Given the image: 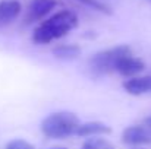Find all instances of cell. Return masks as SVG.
<instances>
[{"label": "cell", "instance_id": "cell-4", "mask_svg": "<svg viewBox=\"0 0 151 149\" xmlns=\"http://www.w3.org/2000/svg\"><path fill=\"white\" fill-rule=\"evenodd\" d=\"M122 142L129 146H144L151 143V127L147 124H132L123 129Z\"/></svg>", "mask_w": 151, "mask_h": 149}, {"label": "cell", "instance_id": "cell-1", "mask_svg": "<svg viewBox=\"0 0 151 149\" xmlns=\"http://www.w3.org/2000/svg\"><path fill=\"white\" fill-rule=\"evenodd\" d=\"M78 16L72 10H60L50 18L44 19L32 32V41L40 46L50 44L54 40H59L68 35L72 29L78 26Z\"/></svg>", "mask_w": 151, "mask_h": 149}, {"label": "cell", "instance_id": "cell-12", "mask_svg": "<svg viewBox=\"0 0 151 149\" xmlns=\"http://www.w3.org/2000/svg\"><path fill=\"white\" fill-rule=\"evenodd\" d=\"M76 1H79V3H82V4H85V6L100 12V13H104V15H111L113 13L111 7L107 3H103L100 0H76Z\"/></svg>", "mask_w": 151, "mask_h": 149}, {"label": "cell", "instance_id": "cell-16", "mask_svg": "<svg viewBox=\"0 0 151 149\" xmlns=\"http://www.w3.org/2000/svg\"><path fill=\"white\" fill-rule=\"evenodd\" d=\"M147 1H148V3H151V0H147Z\"/></svg>", "mask_w": 151, "mask_h": 149}, {"label": "cell", "instance_id": "cell-13", "mask_svg": "<svg viewBox=\"0 0 151 149\" xmlns=\"http://www.w3.org/2000/svg\"><path fill=\"white\" fill-rule=\"evenodd\" d=\"M6 149H35L32 143H29L28 140L24 139H13L10 142H7Z\"/></svg>", "mask_w": 151, "mask_h": 149}, {"label": "cell", "instance_id": "cell-10", "mask_svg": "<svg viewBox=\"0 0 151 149\" xmlns=\"http://www.w3.org/2000/svg\"><path fill=\"white\" fill-rule=\"evenodd\" d=\"M51 53L57 60L70 61V60L78 58L82 54V48L78 44H59L51 50Z\"/></svg>", "mask_w": 151, "mask_h": 149}, {"label": "cell", "instance_id": "cell-9", "mask_svg": "<svg viewBox=\"0 0 151 149\" xmlns=\"http://www.w3.org/2000/svg\"><path fill=\"white\" fill-rule=\"evenodd\" d=\"M111 133V127L103 121H85L76 130V136L79 138H97L103 135Z\"/></svg>", "mask_w": 151, "mask_h": 149}, {"label": "cell", "instance_id": "cell-8", "mask_svg": "<svg viewBox=\"0 0 151 149\" xmlns=\"http://www.w3.org/2000/svg\"><path fill=\"white\" fill-rule=\"evenodd\" d=\"M22 12L19 0H0V28L10 25Z\"/></svg>", "mask_w": 151, "mask_h": 149}, {"label": "cell", "instance_id": "cell-15", "mask_svg": "<svg viewBox=\"0 0 151 149\" xmlns=\"http://www.w3.org/2000/svg\"><path fill=\"white\" fill-rule=\"evenodd\" d=\"M50 149H66V148H63V146H54V148H50Z\"/></svg>", "mask_w": 151, "mask_h": 149}, {"label": "cell", "instance_id": "cell-6", "mask_svg": "<svg viewBox=\"0 0 151 149\" xmlns=\"http://www.w3.org/2000/svg\"><path fill=\"white\" fill-rule=\"evenodd\" d=\"M145 69V63L144 60H141L139 57L134 56V53H129L126 56H123L117 66H116V72L125 78H134L138 76L142 70Z\"/></svg>", "mask_w": 151, "mask_h": 149}, {"label": "cell", "instance_id": "cell-2", "mask_svg": "<svg viewBox=\"0 0 151 149\" xmlns=\"http://www.w3.org/2000/svg\"><path fill=\"white\" fill-rule=\"evenodd\" d=\"M81 126L79 117L72 111H54L41 121V133L49 139H66L76 135Z\"/></svg>", "mask_w": 151, "mask_h": 149}, {"label": "cell", "instance_id": "cell-14", "mask_svg": "<svg viewBox=\"0 0 151 149\" xmlns=\"http://www.w3.org/2000/svg\"><path fill=\"white\" fill-rule=\"evenodd\" d=\"M144 124H147V126H150L151 127V115L150 117H147V118L144 120Z\"/></svg>", "mask_w": 151, "mask_h": 149}, {"label": "cell", "instance_id": "cell-5", "mask_svg": "<svg viewBox=\"0 0 151 149\" xmlns=\"http://www.w3.org/2000/svg\"><path fill=\"white\" fill-rule=\"evenodd\" d=\"M56 4H57L56 0H31L28 7H27L24 24L29 25V24H34V22L44 19L56 7Z\"/></svg>", "mask_w": 151, "mask_h": 149}, {"label": "cell", "instance_id": "cell-11", "mask_svg": "<svg viewBox=\"0 0 151 149\" xmlns=\"http://www.w3.org/2000/svg\"><path fill=\"white\" fill-rule=\"evenodd\" d=\"M81 149H116L114 145L103 138H88L85 139V142L82 143Z\"/></svg>", "mask_w": 151, "mask_h": 149}, {"label": "cell", "instance_id": "cell-7", "mask_svg": "<svg viewBox=\"0 0 151 149\" xmlns=\"http://www.w3.org/2000/svg\"><path fill=\"white\" fill-rule=\"evenodd\" d=\"M123 89L134 97H139V95H145L151 92V75L145 76H134V78H128L123 83H122Z\"/></svg>", "mask_w": 151, "mask_h": 149}, {"label": "cell", "instance_id": "cell-3", "mask_svg": "<svg viewBox=\"0 0 151 149\" xmlns=\"http://www.w3.org/2000/svg\"><path fill=\"white\" fill-rule=\"evenodd\" d=\"M129 53H132V50L129 46L125 44L99 51L88 58V69L94 76H104L116 72V66L119 60Z\"/></svg>", "mask_w": 151, "mask_h": 149}]
</instances>
